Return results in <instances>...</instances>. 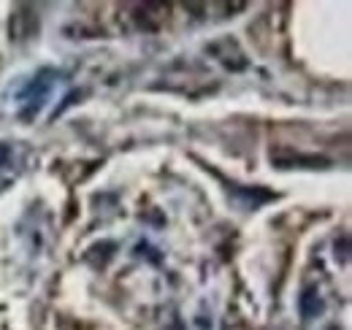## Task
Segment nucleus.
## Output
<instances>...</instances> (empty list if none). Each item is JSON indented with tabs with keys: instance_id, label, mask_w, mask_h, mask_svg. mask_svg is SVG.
<instances>
[{
	"instance_id": "f257e3e1",
	"label": "nucleus",
	"mask_w": 352,
	"mask_h": 330,
	"mask_svg": "<svg viewBox=\"0 0 352 330\" xmlns=\"http://www.w3.org/2000/svg\"><path fill=\"white\" fill-rule=\"evenodd\" d=\"M8 160H11V149L6 144H0V168L8 163Z\"/></svg>"
}]
</instances>
